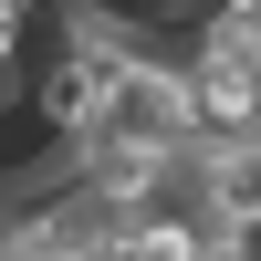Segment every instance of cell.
Masks as SVG:
<instances>
[{
	"mask_svg": "<svg viewBox=\"0 0 261 261\" xmlns=\"http://www.w3.org/2000/svg\"><path fill=\"white\" fill-rule=\"evenodd\" d=\"M21 42H32V0H0V73L21 63Z\"/></svg>",
	"mask_w": 261,
	"mask_h": 261,
	"instance_id": "1",
	"label": "cell"
}]
</instances>
